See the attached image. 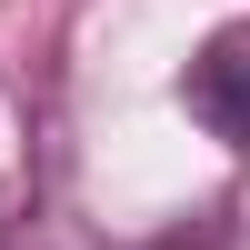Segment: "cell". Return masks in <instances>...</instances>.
Wrapping results in <instances>:
<instances>
[{
	"instance_id": "obj_1",
	"label": "cell",
	"mask_w": 250,
	"mask_h": 250,
	"mask_svg": "<svg viewBox=\"0 0 250 250\" xmlns=\"http://www.w3.org/2000/svg\"><path fill=\"white\" fill-rule=\"evenodd\" d=\"M180 110L220 140V150H250V20H220L210 40L180 70Z\"/></svg>"
}]
</instances>
